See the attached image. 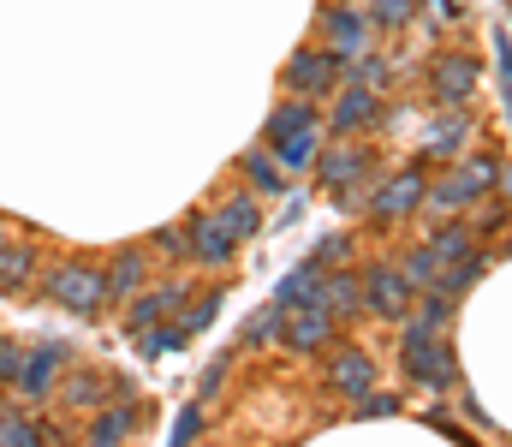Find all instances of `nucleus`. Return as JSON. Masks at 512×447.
Returning a JSON list of instances; mask_svg holds the SVG:
<instances>
[{"label": "nucleus", "mask_w": 512, "mask_h": 447, "mask_svg": "<svg viewBox=\"0 0 512 447\" xmlns=\"http://www.w3.org/2000/svg\"><path fill=\"white\" fill-rule=\"evenodd\" d=\"M495 185H501V155H489V149H465L459 161H447L441 179H429V197H423L417 215H465L471 203L495 197Z\"/></svg>", "instance_id": "f257e3e1"}, {"label": "nucleus", "mask_w": 512, "mask_h": 447, "mask_svg": "<svg viewBox=\"0 0 512 447\" xmlns=\"http://www.w3.org/2000/svg\"><path fill=\"white\" fill-rule=\"evenodd\" d=\"M316 24H322V48H328L340 66H352V60H364V54L382 48V30H376L370 12L352 6V0H328V6L316 12Z\"/></svg>", "instance_id": "f03ea898"}, {"label": "nucleus", "mask_w": 512, "mask_h": 447, "mask_svg": "<svg viewBox=\"0 0 512 447\" xmlns=\"http://www.w3.org/2000/svg\"><path fill=\"white\" fill-rule=\"evenodd\" d=\"M399 370H405L417 388H435V394H447V388L459 382V364H453L447 334H423V328H405V334H399Z\"/></svg>", "instance_id": "7ed1b4c3"}, {"label": "nucleus", "mask_w": 512, "mask_h": 447, "mask_svg": "<svg viewBox=\"0 0 512 447\" xmlns=\"http://www.w3.org/2000/svg\"><path fill=\"white\" fill-rule=\"evenodd\" d=\"M42 293L54 298L60 310H72V316H96L108 304V275L90 269V263H54L42 275Z\"/></svg>", "instance_id": "20e7f679"}, {"label": "nucleus", "mask_w": 512, "mask_h": 447, "mask_svg": "<svg viewBox=\"0 0 512 447\" xmlns=\"http://www.w3.org/2000/svg\"><path fill=\"white\" fill-rule=\"evenodd\" d=\"M423 197H429V173H423V167L382 173L376 191H370V221H376V227H399V221H411V215L423 209Z\"/></svg>", "instance_id": "39448f33"}, {"label": "nucleus", "mask_w": 512, "mask_h": 447, "mask_svg": "<svg viewBox=\"0 0 512 447\" xmlns=\"http://www.w3.org/2000/svg\"><path fill=\"white\" fill-rule=\"evenodd\" d=\"M340 78H346V66H340L328 48H316V42H304V48L286 60V72H280L286 96H304V102H322V96H334V90H340Z\"/></svg>", "instance_id": "423d86ee"}, {"label": "nucleus", "mask_w": 512, "mask_h": 447, "mask_svg": "<svg viewBox=\"0 0 512 447\" xmlns=\"http://www.w3.org/2000/svg\"><path fill=\"white\" fill-rule=\"evenodd\" d=\"M382 96L376 90H364V84H352V78H340V90L328 96V114H322V126L334 132V138H364V132H376L382 126Z\"/></svg>", "instance_id": "0eeeda50"}, {"label": "nucleus", "mask_w": 512, "mask_h": 447, "mask_svg": "<svg viewBox=\"0 0 512 447\" xmlns=\"http://www.w3.org/2000/svg\"><path fill=\"white\" fill-rule=\"evenodd\" d=\"M358 275H364V316H376V322H405L411 316L417 293L399 275V263H364Z\"/></svg>", "instance_id": "6e6552de"}, {"label": "nucleus", "mask_w": 512, "mask_h": 447, "mask_svg": "<svg viewBox=\"0 0 512 447\" xmlns=\"http://www.w3.org/2000/svg\"><path fill=\"white\" fill-rule=\"evenodd\" d=\"M477 78H483L477 54H465V48L435 54L429 60V96H435V108H465L477 96Z\"/></svg>", "instance_id": "1a4fd4ad"}, {"label": "nucleus", "mask_w": 512, "mask_h": 447, "mask_svg": "<svg viewBox=\"0 0 512 447\" xmlns=\"http://www.w3.org/2000/svg\"><path fill=\"white\" fill-rule=\"evenodd\" d=\"M233 251H239V239L227 233V221H221L215 209H203V215L185 221V257H191V263H203V269H227Z\"/></svg>", "instance_id": "9d476101"}, {"label": "nucleus", "mask_w": 512, "mask_h": 447, "mask_svg": "<svg viewBox=\"0 0 512 447\" xmlns=\"http://www.w3.org/2000/svg\"><path fill=\"white\" fill-rule=\"evenodd\" d=\"M66 358H72V346H66V340H42V346H30V352L18 358V376H12V388H18V394H30V400L54 394V382H60Z\"/></svg>", "instance_id": "9b49d317"}, {"label": "nucleus", "mask_w": 512, "mask_h": 447, "mask_svg": "<svg viewBox=\"0 0 512 447\" xmlns=\"http://www.w3.org/2000/svg\"><path fill=\"white\" fill-rule=\"evenodd\" d=\"M185 304H191V281H161V287H149V293H131V304H126V334H149L155 322L179 316Z\"/></svg>", "instance_id": "f8f14e48"}, {"label": "nucleus", "mask_w": 512, "mask_h": 447, "mask_svg": "<svg viewBox=\"0 0 512 447\" xmlns=\"http://www.w3.org/2000/svg\"><path fill=\"white\" fill-rule=\"evenodd\" d=\"M310 167H316V185H322V191H340V185H352L358 173H370L376 161H370V149L358 144V138H334V144L316 149Z\"/></svg>", "instance_id": "ddd939ff"}, {"label": "nucleus", "mask_w": 512, "mask_h": 447, "mask_svg": "<svg viewBox=\"0 0 512 447\" xmlns=\"http://www.w3.org/2000/svg\"><path fill=\"white\" fill-rule=\"evenodd\" d=\"M334 328H340V322H334L322 304H298V310H286L280 340H286L292 352H304V358H310V352H328V346H334Z\"/></svg>", "instance_id": "4468645a"}, {"label": "nucleus", "mask_w": 512, "mask_h": 447, "mask_svg": "<svg viewBox=\"0 0 512 447\" xmlns=\"http://www.w3.org/2000/svg\"><path fill=\"white\" fill-rule=\"evenodd\" d=\"M328 388L346 394V400L370 394L376 388V358L364 346H328Z\"/></svg>", "instance_id": "2eb2a0df"}, {"label": "nucleus", "mask_w": 512, "mask_h": 447, "mask_svg": "<svg viewBox=\"0 0 512 447\" xmlns=\"http://www.w3.org/2000/svg\"><path fill=\"white\" fill-rule=\"evenodd\" d=\"M471 132H477V120H471L465 108H441L435 126L423 132V155H429V161H459V155L471 149Z\"/></svg>", "instance_id": "dca6fc26"}, {"label": "nucleus", "mask_w": 512, "mask_h": 447, "mask_svg": "<svg viewBox=\"0 0 512 447\" xmlns=\"http://www.w3.org/2000/svg\"><path fill=\"white\" fill-rule=\"evenodd\" d=\"M322 310L334 322H358L364 316V275L358 269H322Z\"/></svg>", "instance_id": "f3484780"}, {"label": "nucleus", "mask_w": 512, "mask_h": 447, "mask_svg": "<svg viewBox=\"0 0 512 447\" xmlns=\"http://www.w3.org/2000/svg\"><path fill=\"white\" fill-rule=\"evenodd\" d=\"M310 126H322V108H316V102H304V96H286V102L268 114V126H262V144L280 149L286 138H298V132H310Z\"/></svg>", "instance_id": "a211bd4d"}, {"label": "nucleus", "mask_w": 512, "mask_h": 447, "mask_svg": "<svg viewBox=\"0 0 512 447\" xmlns=\"http://www.w3.org/2000/svg\"><path fill=\"white\" fill-rule=\"evenodd\" d=\"M239 173H245V185H251L256 197H280V191L292 185V173L280 167V155H274L268 144L245 149V155H239Z\"/></svg>", "instance_id": "6ab92c4d"}, {"label": "nucleus", "mask_w": 512, "mask_h": 447, "mask_svg": "<svg viewBox=\"0 0 512 447\" xmlns=\"http://www.w3.org/2000/svg\"><path fill=\"white\" fill-rule=\"evenodd\" d=\"M102 275H108V298L143 293V287H149V251H143V245H126V251H114Z\"/></svg>", "instance_id": "aec40b11"}, {"label": "nucleus", "mask_w": 512, "mask_h": 447, "mask_svg": "<svg viewBox=\"0 0 512 447\" xmlns=\"http://www.w3.org/2000/svg\"><path fill=\"white\" fill-rule=\"evenodd\" d=\"M215 215L227 221V233H233V239H256V233H262V197H256L251 185H245V191H227Z\"/></svg>", "instance_id": "412c9836"}, {"label": "nucleus", "mask_w": 512, "mask_h": 447, "mask_svg": "<svg viewBox=\"0 0 512 447\" xmlns=\"http://www.w3.org/2000/svg\"><path fill=\"white\" fill-rule=\"evenodd\" d=\"M477 245H483V239H477V233H471V221H459V215H453V221H435V233H429V251H435L447 269H453L459 257H471Z\"/></svg>", "instance_id": "4be33fe9"}, {"label": "nucleus", "mask_w": 512, "mask_h": 447, "mask_svg": "<svg viewBox=\"0 0 512 447\" xmlns=\"http://www.w3.org/2000/svg\"><path fill=\"white\" fill-rule=\"evenodd\" d=\"M274 304H280V310L322 304V269H316V263H298V269H286V281L274 287Z\"/></svg>", "instance_id": "5701e85b"}, {"label": "nucleus", "mask_w": 512, "mask_h": 447, "mask_svg": "<svg viewBox=\"0 0 512 447\" xmlns=\"http://www.w3.org/2000/svg\"><path fill=\"white\" fill-rule=\"evenodd\" d=\"M399 275L411 281V293H429V287H441V275H447V263L429 251V239L423 245H411L405 257H399Z\"/></svg>", "instance_id": "b1692460"}, {"label": "nucleus", "mask_w": 512, "mask_h": 447, "mask_svg": "<svg viewBox=\"0 0 512 447\" xmlns=\"http://www.w3.org/2000/svg\"><path fill=\"white\" fill-rule=\"evenodd\" d=\"M60 394H66V406H72V412H102V406H108V394H114V382H108V376H96V370H78V376H66V388H60Z\"/></svg>", "instance_id": "393cba45"}, {"label": "nucleus", "mask_w": 512, "mask_h": 447, "mask_svg": "<svg viewBox=\"0 0 512 447\" xmlns=\"http://www.w3.org/2000/svg\"><path fill=\"white\" fill-rule=\"evenodd\" d=\"M137 430V412L131 406H102L96 424H90V442L84 447H126V436Z\"/></svg>", "instance_id": "a878e982"}, {"label": "nucleus", "mask_w": 512, "mask_h": 447, "mask_svg": "<svg viewBox=\"0 0 512 447\" xmlns=\"http://www.w3.org/2000/svg\"><path fill=\"white\" fill-rule=\"evenodd\" d=\"M280 328H286V310L268 298L262 310L245 316V328H239V346H268V340H280Z\"/></svg>", "instance_id": "bb28decb"}, {"label": "nucleus", "mask_w": 512, "mask_h": 447, "mask_svg": "<svg viewBox=\"0 0 512 447\" xmlns=\"http://www.w3.org/2000/svg\"><path fill=\"white\" fill-rule=\"evenodd\" d=\"M30 269H36V251L6 239V245H0V287H6V293H24V287H30Z\"/></svg>", "instance_id": "cd10ccee"}, {"label": "nucleus", "mask_w": 512, "mask_h": 447, "mask_svg": "<svg viewBox=\"0 0 512 447\" xmlns=\"http://www.w3.org/2000/svg\"><path fill=\"white\" fill-rule=\"evenodd\" d=\"M417 6H423V0H364V12H370V24H376L382 36H399V30H411Z\"/></svg>", "instance_id": "c85d7f7f"}, {"label": "nucleus", "mask_w": 512, "mask_h": 447, "mask_svg": "<svg viewBox=\"0 0 512 447\" xmlns=\"http://www.w3.org/2000/svg\"><path fill=\"white\" fill-rule=\"evenodd\" d=\"M322 144H328V126H310V132H298V138H286L274 155H280V167H286V173H304V167L316 161V149H322Z\"/></svg>", "instance_id": "c756f323"}, {"label": "nucleus", "mask_w": 512, "mask_h": 447, "mask_svg": "<svg viewBox=\"0 0 512 447\" xmlns=\"http://www.w3.org/2000/svg\"><path fill=\"white\" fill-rule=\"evenodd\" d=\"M346 78H352V84H364V90H376V96L393 90V66H387L382 48H376V54H364V60H352V66H346Z\"/></svg>", "instance_id": "7c9ffc66"}, {"label": "nucleus", "mask_w": 512, "mask_h": 447, "mask_svg": "<svg viewBox=\"0 0 512 447\" xmlns=\"http://www.w3.org/2000/svg\"><path fill=\"white\" fill-rule=\"evenodd\" d=\"M507 215H512V203L495 191V197L471 203V233H477V239H495V233H507Z\"/></svg>", "instance_id": "2f4dec72"}, {"label": "nucleus", "mask_w": 512, "mask_h": 447, "mask_svg": "<svg viewBox=\"0 0 512 447\" xmlns=\"http://www.w3.org/2000/svg\"><path fill=\"white\" fill-rule=\"evenodd\" d=\"M191 334H185V322H155L149 334H137V346H143V358H167V352H179Z\"/></svg>", "instance_id": "473e14b6"}, {"label": "nucleus", "mask_w": 512, "mask_h": 447, "mask_svg": "<svg viewBox=\"0 0 512 447\" xmlns=\"http://www.w3.org/2000/svg\"><path fill=\"white\" fill-rule=\"evenodd\" d=\"M310 263L316 269H346L352 263V233H322L316 251H310Z\"/></svg>", "instance_id": "72a5a7b5"}, {"label": "nucleus", "mask_w": 512, "mask_h": 447, "mask_svg": "<svg viewBox=\"0 0 512 447\" xmlns=\"http://www.w3.org/2000/svg\"><path fill=\"white\" fill-rule=\"evenodd\" d=\"M0 447H42V430H36L24 412L6 406V412H0Z\"/></svg>", "instance_id": "f704fd0d"}, {"label": "nucleus", "mask_w": 512, "mask_h": 447, "mask_svg": "<svg viewBox=\"0 0 512 447\" xmlns=\"http://www.w3.org/2000/svg\"><path fill=\"white\" fill-rule=\"evenodd\" d=\"M197 436H203V400L179 406V418H173V430H167V447H197Z\"/></svg>", "instance_id": "c9c22d12"}, {"label": "nucleus", "mask_w": 512, "mask_h": 447, "mask_svg": "<svg viewBox=\"0 0 512 447\" xmlns=\"http://www.w3.org/2000/svg\"><path fill=\"white\" fill-rule=\"evenodd\" d=\"M215 316H221V287H215V293H203V298H191V304H185V334H203V328H209Z\"/></svg>", "instance_id": "e433bc0d"}, {"label": "nucleus", "mask_w": 512, "mask_h": 447, "mask_svg": "<svg viewBox=\"0 0 512 447\" xmlns=\"http://www.w3.org/2000/svg\"><path fill=\"white\" fill-rule=\"evenodd\" d=\"M495 72H501V102H507V120H512V30L507 24L495 30Z\"/></svg>", "instance_id": "4c0bfd02"}, {"label": "nucleus", "mask_w": 512, "mask_h": 447, "mask_svg": "<svg viewBox=\"0 0 512 447\" xmlns=\"http://www.w3.org/2000/svg\"><path fill=\"white\" fill-rule=\"evenodd\" d=\"M352 406H358V418H393V412H399V400H393V394H382V388H370V394H358Z\"/></svg>", "instance_id": "58836bf2"}, {"label": "nucleus", "mask_w": 512, "mask_h": 447, "mask_svg": "<svg viewBox=\"0 0 512 447\" xmlns=\"http://www.w3.org/2000/svg\"><path fill=\"white\" fill-rule=\"evenodd\" d=\"M149 251H167V257H185V227H155V233H149Z\"/></svg>", "instance_id": "ea45409f"}, {"label": "nucleus", "mask_w": 512, "mask_h": 447, "mask_svg": "<svg viewBox=\"0 0 512 447\" xmlns=\"http://www.w3.org/2000/svg\"><path fill=\"white\" fill-rule=\"evenodd\" d=\"M227 376H233V358H227V352H221V358H215V364H209V370H203V382H197V400H209V394H215V388H221V382H227Z\"/></svg>", "instance_id": "a19ab883"}, {"label": "nucleus", "mask_w": 512, "mask_h": 447, "mask_svg": "<svg viewBox=\"0 0 512 447\" xmlns=\"http://www.w3.org/2000/svg\"><path fill=\"white\" fill-rule=\"evenodd\" d=\"M18 358H24V346L0 334V388H12V376H18Z\"/></svg>", "instance_id": "79ce46f5"}, {"label": "nucleus", "mask_w": 512, "mask_h": 447, "mask_svg": "<svg viewBox=\"0 0 512 447\" xmlns=\"http://www.w3.org/2000/svg\"><path fill=\"white\" fill-rule=\"evenodd\" d=\"M495 191H501V197L512 203V161H501V185H495Z\"/></svg>", "instance_id": "37998d69"}, {"label": "nucleus", "mask_w": 512, "mask_h": 447, "mask_svg": "<svg viewBox=\"0 0 512 447\" xmlns=\"http://www.w3.org/2000/svg\"><path fill=\"white\" fill-rule=\"evenodd\" d=\"M0 245H6V233H0Z\"/></svg>", "instance_id": "c03bdc74"}, {"label": "nucleus", "mask_w": 512, "mask_h": 447, "mask_svg": "<svg viewBox=\"0 0 512 447\" xmlns=\"http://www.w3.org/2000/svg\"><path fill=\"white\" fill-rule=\"evenodd\" d=\"M352 6H364V0H352Z\"/></svg>", "instance_id": "a18cd8bd"}]
</instances>
